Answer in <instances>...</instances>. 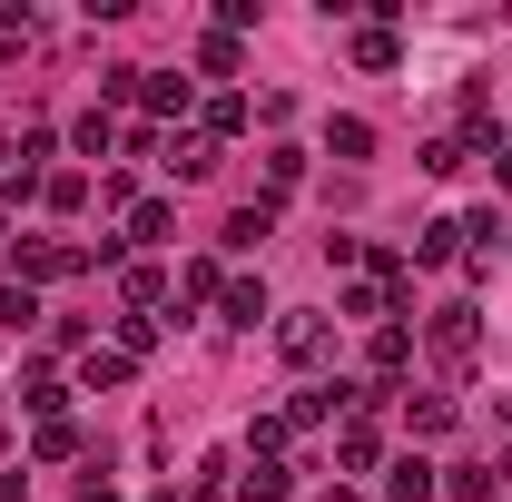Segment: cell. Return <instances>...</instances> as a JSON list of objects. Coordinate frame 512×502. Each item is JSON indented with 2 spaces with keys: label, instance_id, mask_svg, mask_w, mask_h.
Masks as SVG:
<instances>
[{
  "label": "cell",
  "instance_id": "1",
  "mask_svg": "<svg viewBox=\"0 0 512 502\" xmlns=\"http://www.w3.org/2000/svg\"><path fill=\"white\" fill-rule=\"evenodd\" d=\"M424 355H434L444 375H473V355H483V315H473V306H434V325H424Z\"/></svg>",
  "mask_w": 512,
  "mask_h": 502
},
{
  "label": "cell",
  "instance_id": "2",
  "mask_svg": "<svg viewBox=\"0 0 512 502\" xmlns=\"http://www.w3.org/2000/svg\"><path fill=\"white\" fill-rule=\"evenodd\" d=\"M276 345H286V365H316V355H325V315H286Z\"/></svg>",
  "mask_w": 512,
  "mask_h": 502
},
{
  "label": "cell",
  "instance_id": "3",
  "mask_svg": "<svg viewBox=\"0 0 512 502\" xmlns=\"http://www.w3.org/2000/svg\"><path fill=\"white\" fill-rule=\"evenodd\" d=\"M286 483H296V473H286L276 453H256V463H247V483H237V493H247V502H286Z\"/></svg>",
  "mask_w": 512,
  "mask_h": 502
},
{
  "label": "cell",
  "instance_id": "4",
  "mask_svg": "<svg viewBox=\"0 0 512 502\" xmlns=\"http://www.w3.org/2000/svg\"><path fill=\"white\" fill-rule=\"evenodd\" d=\"M384 493H394V502H434V463H424V453H404V463H394V483H384Z\"/></svg>",
  "mask_w": 512,
  "mask_h": 502
},
{
  "label": "cell",
  "instance_id": "5",
  "mask_svg": "<svg viewBox=\"0 0 512 502\" xmlns=\"http://www.w3.org/2000/svg\"><path fill=\"white\" fill-rule=\"evenodd\" d=\"M414 256H424V266H453V256H463V227H453V217H434V227L414 237Z\"/></svg>",
  "mask_w": 512,
  "mask_h": 502
},
{
  "label": "cell",
  "instance_id": "6",
  "mask_svg": "<svg viewBox=\"0 0 512 502\" xmlns=\"http://www.w3.org/2000/svg\"><path fill=\"white\" fill-rule=\"evenodd\" d=\"M168 168H178V178H207V168H217V138H168Z\"/></svg>",
  "mask_w": 512,
  "mask_h": 502
},
{
  "label": "cell",
  "instance_id": "7",
  "mask_svg": "<svg viewBox=\"0 0 512 502\" xmlns=\"http://www.w3.org/2000/svg\"><path fill=\"white\" fill-rule=\"evenodd\" d=\"M355 60H365V69H394V60H404V40L375 20V30H355Z\"/></svg>",
  "mask_w": 512,
  "mask_h": 502
},
{
  "label": "cell",
  "instance_id": "8",
  "mask_svg": "<svg viewBox=\"0 0 512 502\" xmlns=\"http://www.w3.org/2000/svg\"><path fill=\"white\" fill-rule=\"evenodd\" d=\"M266 227H276V207H237L227 217V247H266Z\"/></svg>",
  "mask_w": 512,
  "mask_h": 502
},
{
  "label": "cell",
  "instance_id": "9",
  "mask_svg": "<svg viewBox=\"0 0 512 502\" xmlns=\"http://www.w3.org/2000/svg\"><path fill=\"white\" fill-rule=\"evenodd\" d=\"M404 355H414V335H404V325H384L375 345H365V365H375V375H394V365H404Z\"/></svg>",
  "mask_w": 512,
  "mask_h": 502
},
{
  "label": "cell",
  "instance_id": "10",
  "mask_svg": "<svg viewBox=\"0 0 512 502\" xmlns=\"http://www.w3.org/2000/svg\"><path fill=\"white\" fill-rule=\"evenodd\" d=\"M404 424H414V434H453V404H444V394H424V404H404Z\"/></svg>",
  "mask_w": 512,
  "mask_h": 502
},
{
  "label": "cell",
  "instance_id": "11",
  "mask_svg": "<svg viewBox=\"0 0 512 502\" xmlns=\"http://www.w3.org/2000/svg\"><path fill=\"white\" fill-rule=\"evenodd\" d=\"M256 315H266V286H247V276H237V286H227V325H256Z\"/></svg>",
  "mask_w": 512,
  "mask_h": 502
},
{
  "label": "cell",
  "instance_id": "12",
  "mask_svg": "<svg viewBox=\"0 0 512 502\" xmlns=\"http://www.w3.org/2000/svg\"><path fill=\"white\" fill-rule=\"evenodd\" d=\"M138 99H148V109H188V79H148V69H138Z\"/></svg>",
  "mask_w": 512,
  "mask_h": 502
},
{
  "label": "cell",
  "instance_id": "13",
  "mask_svg": "<svg viewBox=\"0 0 512 502\" xmlns=\"http://www.w3.org/2000/svg\"><path fill=\"white\" fill-rule=\"evenodd\" d=\"M128 237H148V247H158V237H178V217H168V207H128Z\"/></svg>",
  "mask_w": 512,
  "mask_h": 502
},
{
  "label": "cell",
  "instance_id": "14",
  "mask_svg": "<svg viewBox=\"0 0 512 502\" xmlns=\"http://www.w3.org/2000/svg\"><path fill=\"white\" fill-rule=\"evenodd\" d=\"M20 266H30V276H69V266H79V247H30Z\"/></svg>",
  "mask_w": 512,
  "mask_h": 502
},
{
  "label": "cell",
  "instance_id": "15",
  "mask_svg": "<svg viewBox=\"0 0 512 502\" xmlns=\"http://www.w3.org/2000/svg\"><path fill=\"white\" fill-rule=\"evenodd\" d=\"M79 502H119V493H109V483H79Z\"/></svg>",
  "mask_w": 512,
  "mask_h": 502
},
{
  "label": "cell",
  "instance_id": "16",
  "mask_svg": "<svg viewBox=\"0 0 512 502\" xmlns=\"http://www.w3.org/2000/svg\"><path fill=\"white\" fill-rule=\"evenodd\" d=\"M493 483H503V493H512V453H503V463H493Z\"/></svg>",
  "mask_w": 512,
  "mask_h": 502
}]
</instances>
